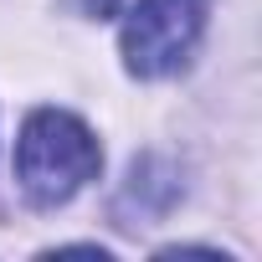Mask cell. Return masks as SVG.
I'll use <instances>...</instances> for the list:
<instances>
[{
    "label": "cell",
    "mask_w": 262,
    "mask_h": 262,
    "mask_svg": "<svg viewBox=\"0 0 262 262\" xmlns=\"http://www.w3.org/2000/svg\"><path fill=\"white\" fill-rule=\"evenodd\" d=\"M206 16L211 0H134L118 31L123 72L144 82L180 72L206 36Z\"/></svg>",
    "instance_id": "obj_2"
},
{
    "label": "cell",
    "mask_w": 262,
    "mask_h": 262,
    "mask_svg": "<svg viewBox=\"0 0 262 262\" xmlns=\"http://www.w3.org/2000/svg\"><path fill=\"white\" fill-rule=\"evenodd\" d=\"M82 11L93 21H103V16H118V0H82Z\"/></svg>",
    "instance_id": "obj_4"
},
{
    "label": "cell",
    "mask_w": 262,
    "mask_h": 262,
    "mask_svg": "<svg viewBox=\"0 0 262 262\" xmlns=\"http://www.w3.org/2000/svg\"><path fill=\"white\" fill-rule=\"evenodd\" d=\"M103 170L98 134L67 108H36L16 139V185L31 206H67Z\"/></svg>",
    "instance_id": "obj_1"
},
{
    "label": "cell",
    "mask_w": 262,
    "mask_h": 262,
    "mask_svg": "<svg viewBox=\"0 0 262 262\" xmlns=\"http://www.w3.org/2000/svg\"><path fill=\"white\" fill-rule=\"evenodd\" d=\"M180 201V170L165 155H139L128 165V180L113 195V221L118 226H155L170 206Z\"/></svg>",
    "instance_id": "obj_3"
}]
</instances>
